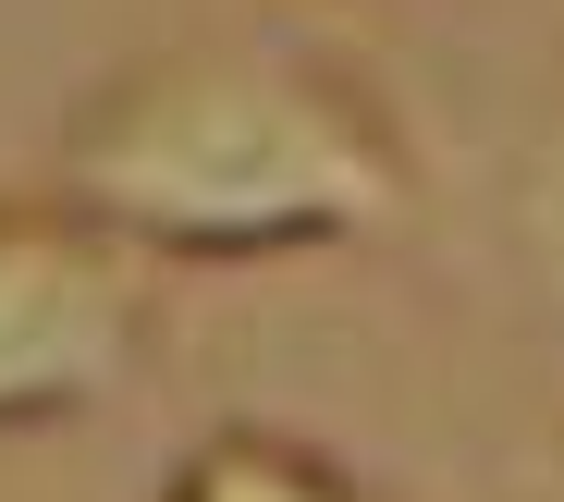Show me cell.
I'll return each mask as SVG.
<instances>
[{"label": "cell", "instance_id": "4", "mask_svg": "<svg viewBox=\"0 0 564 502\" xmlns=\"http://www.w3.org/2000/svg\"><path fill=\"white\" fill-rule=\"evenodd\" d=\"M528 233H540V258H552V282H564V148H552V172H540V196H528Z\"/></svg>", "mask_w": 564, "mask_h": 502}, {"label": "cell", "instance_id": "3", "mask_svg": "<svg viewBox=\"0 0 564 502\" xmlns=\"http://www.w3.org/2000/svg\"><path fill=\"white\" fill-rule=\"evenodd\" d=\"M160 502H381L332 441L270 429V417H221L209 441H184V466L160 478Z\"/></svg>", "mask_w": 564, "mask_h": 502}, {"label": "cell", "instance_id": "2", "mask_svg": "<svg viewBox=\"0 0 564 502\" xmlns=\"http://www.w3.org/2000/svg\"><path fill=\"white\" fill-rule=\"evenodd\" d=\"M160 319V258L74 196H0V429H62L111 405Z\"/></svg>", "mask_w": 564, "mask_h": 502}, {"label": "cell", "instance_id": "1", "mask_svg": "<svg viewBox=\"0 0 564 502\" xmlns=\"http://www.w3.org/2000/svg\"><path fill=\"white\" fill-rule=\"evenodd\" d=\"M50 184L86 221H111L160 270H246V258H307L368 245L405 221V135L344 74V50L234 25V37H172L99 74L62 123Z\"/></svg>", "mask_w": 564, "mask_h": 502}]
</instances>
